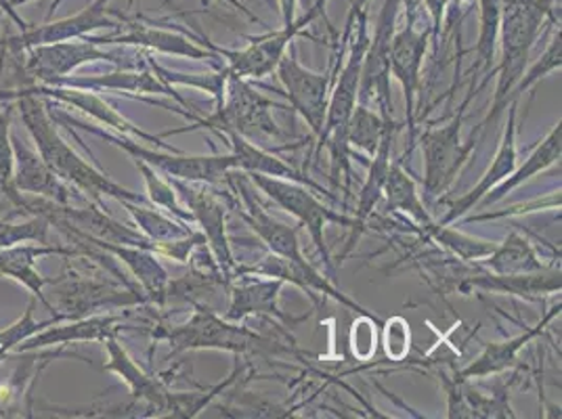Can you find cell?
<instances>
[{"label":"cell","instance_id":"obj_29","mask_svg":"<svg viewBox=\"0 0 562 419\" xmlns=\"http://www.w3.org/2000/svg\"><path fill=\"white\" fill-rule=\"evenodd\" d=\"M382 195H386L389 210L407 214L412 220H416L420 225L426 234L435 225L430 214H428V208L424 206V200L418 193L416 181L403 170V160H393L389 166V174H386V181H384Z\"/></svg>","mask_w":562,"mask_h":419},{"label":"cell","instance_id":"obj_15","mask_svg":"<svg viewBox=\"0 0 562 419\" xmlns=\"http://www.w3.org/2000/svg\"><path fill=\"white\" fill-rule=\"evenodd\" d=\"M59 231L66 235L71 244H89L105 254L116 257L120 262H124L128 267L133 278L139 281L143 296L147 298V303H166L170 278H168L162 262L156 257V252H151L147 248H139V246H122V244L94 239V237L80 234L70 227H59Z\"/></svg>","mask_w":562,"mask_h":419},{"label":"cell","instance_id":"obj_37","mask_svg":"<svg viewBox=\"0 0 562 419\" xmlns=\"http://www.w3.org/2000/svg\"><path fill=\"white\" fill-rule=\"evenodd\" d=\"M428 235L462 260H483V258L490 257L497 246L493 241H483V239L453 231L449 227H439L437 223L428 229Z\"/></svg>","mask_w":562,"mask_h":419},{"label":"cell","instance_id":"obj_40","mask_svg":"<svg viewBox=\"0 0 562 419\" xmlns=\"http://www.w3.org/2000/svg\"><path fill=\"white\" fill-rule=\"evenodd\" d=\"M562 66V38L561 30L552 36L550 45L546 48V53L539 57L533 68H529L527 73H522V78L516 84L515 97H520L525 91H529L531 87H536L541 78H546L552 71L561 70Z\"/></svg>","mask_w":562,"mask_h":419},{"label":"cell","instance_id":"obj_13","mask_svg":"<svg viewBox=\"0 0 562 419\" xmlns=\"http://www.w3.org/2000/svg\"><path fill=\"white\" fill-rule=\"evenodd\" d=\"M25 89L30 93L48 99L50 103H61V105H70L74 110H80L82 114L93 117L94 122H99L101 126L116 131L117 135H126V137L139 139L140 143H151L156 147H162L166 151H179L172 145L165 143L162 135H151V133H145L139 126H135L131 120H126L120 112H116L114 105H110L101 94H97L94 91L68 89V87H45V84H32Z\"/></svg>","mask_w":562,"mask_h":419},{"label":"cell","instance_id":"obj_42","mask_svg":"<svg viewBox=\"0 0 562 419\" xmlns=\"http://www.w3.org/2000/svg\"><path fill=\"white\" fill-rule=\"evenodd\" d=\"M375 342H378V338H375L374 319L368 313H361V317L352 324V354L359 361H368L375 352Z\"/></svg>","mask_w":562,"mask_h":419},{"label":"cell","instance_id":"obj_36","mask_svg":"<svg viewBox=\"0 0 562 419\" xmlns=\"http://www.w3.org/2000/svg\"><path fill=\"white\" fill-rule=\"evenodd\" d=\"M15 103L0 112V193L15 206L24 208V193L18 191L13 181V143H11V114Z\"/></svg>","mask_w":562,"mask_h":419},{"label":"cell","instance_id":"obj_24","mask_svg":"<svg viewBox=\"0 0 562 419\" xmlns=\"http://www.w3.org/2000/svg\"><path fill=\"white\" fill-rule=\"evenodd\" d=\"M397 131V124L389 126V131L384 133L378 151L372 156L374 162L370 163V174H368L366 183H363L361 191H359L357 212H355V218H352L351 235H349V241H347V248H345L342 258L347 257L352 248L357 246L359 237L366 231V225H368V220H370V216H372V212H374L375 204H378L380 197H382L384 181H386L389 166H391V151H393V143H395Z\"/></svg>","mask_w":562,"mask_h":419},{"label":"cell","instance_id":"obj_19","mask_svg":"<svg viewBox=\"0 0 562 419\" xmlns=\"http://www.w3.org/2000/svg\"><path fill=\"white\" fill-rule=\"evenodd\" d=\"M126 32H114L103 38H91L99 47L101 45H128V47L156 50L162 55H175V57H188L198 61H218L221 55L211 48L202 47L204 41L200 38H188L172 30L165 27H149L143 24H128Z\"/></svg>","mask_w":562,"mask_h":419},{"label":"cell","instance_id":"obj_26","mask_svg":"<svg viewBox=\"0 0 562 419\" xmlns=\"http://www.w3.org/2000/svg\"><path fill=\"white\" fill-rule=\"evenodd\" d=\"M561 315V303L552 306V310L539 321L538 326L529 327L525 333L510 338L508 342L502 344H487V349L479 354V359L474 363H470L464 372L458 373V377L462 380H474V377H487L493 373L504 372L508 367L515 365L518 352L525 349L533 338H538L539 333L554 321V317Z\"/></svg>","mask_w":562,"mask_h":419},{"label":"cell","instance_id":"obj_9","mask_svg":"<svg viewBox=\"0 0 562 419\" xmlns=\"http://www.w3.org/2000/svg\"><path fill=\"white\" fill-rule=\"evenodd\" d=\"M158 340H166L175 352L181 350H229V352H250L265 344V340L246 327L234 326L227 319H221L206 306H198L193 317L183 326L170 327L154 333Z\"/></svg>","mask_w":562,"mask_h":419},{"label":"cell","instance_id":"obj_48","mask_svg":"<svg viewBox=\"0 0 562 419\" xmlns=\"http://www.w3.org/2000/svg\"><path fill=\"white\" fill-rule=\"evenodd\" d=\"M0 7H2V0H0Z\"/></svg>","mask_w":562,"mask_h":419},{"label":"cell","instance_id":"obj_7","mask_svg":"<svg viewBox=\"0 0 562 419\" xmlns=\"http://www.w3.org/2000/svg\"><path fill=\"white\" fill-rule=\"evenodd\" d=\"M248 177H250L252 185L258 186L271 202H276L281 210H285L288 214L299 218V225L308 229L311 239H313L322 260L328 264L329 269H334V264L329 260L328 244H326V225L336 223V225H345V227L351 229L352 218L345 216V214H336L326 204H322L313 195L311 186L301 185V183H294V181L265 177V174H257V172L248 174Z\"/></svg>","mask_w":562,"mask_h":419},{"label":"cell","instance_id":"obj_33","mask_svg":"<svg viewBox=\"0 0 562 419\" xmlns=\"http://www.w3.org/2000/svg\"><path fill=\"white\" fill-rule=\"evenodd\" d=\"M393 120L380 116L378 112H372L366 105H355L349 128H347V140L352 151H363L368 156H374L382 143L384 133L389 126H393Z\"/></svg>","mask_w":562,"mask_h":419},{"label":"cell","instance_id":"obj_10","mask_svg":"<svg viewBox=\"0 0 562 419\" xmlns=\"http://www.w3.org/2000/svg\"><path fill=\"white\" fill-rule=\"evenodd\" d=\"M324 7H326V0H317L303 20L292 25H283L278 32H269L265 36L252 38V43L246 48L227 50V48L214 47L209 41H206V47L227 59L225 70L232 78H241V80L265 78L278 68L288 47L294 43V38L305 30L306 25L322 13Z\"/></svg>","mask_w":562,"mask_h":419},{"label":"cell","instance_id":"obj_46","mask_svg":"<svg viewBox=\"0 0 562 419\" xmlns=\"http://www.w3.org/2000/svg\"><path fill=\"white\" fill-rule=\"evenodd\" d=\"M368 4H370V0H352L351 15L368 13Z\"/></svg>","mask_w":562,"mask_h":419},{"label":"cell","instance_id":"obj_23","mask_svg":"<svg viewBox=\"0 0 562 419\" xmlns=\"http://www.w3.org/2000/svg\"><path fill=\"white\" fill-rule=\"evenodd\" d=\"M103 347L108 350V363L103 370L116 373L117 377L128 386L131 395L145 405L149 411H168V390L162 382L147 375L139 365L131 359V354L117 342V336H110L103 340Z\"/></svg>","mask_w":562,"mask_h":419},{"label":"cell","instance_id":"obj_39","mask_svg":"<svg viewBox=\"0 0 562 419\" xmlns=\"http://www.w3.org/2000/svg\"><path fill=\"white\" fill-rule=\"evenodd\" d=\"M48 220L38 216V214H30V218L20 220V223H4L0 220V250L25 244V241H34V244H47L48 241Z\"/></svg>","mask_w":562,"mask_h":419},{"label":"cell","instance_id":"obj_17","mask_svg":"<svg viewBox=\"0 0 562 419\" xmlns=\"http://www.w3.org/2000/svg\"><path fill=\"white\" fill-rule=\"evenodd\" d=\"M147 55L149 53H145V66L140 70L139 68H124V70L99 73V76H66L50 87H68V89H82V91H94V93L117 91V93L128 94L133 99H139V94H162V97H172L179 105L191 110V105L175 91L172 84H168L151 71V68L147 66Z\"/></svg>","mask_w":562,"mask_h":419},{"label":"cell","instance_id":"obj_30","mask_svg":"<svg viewBox=\"0 0 562 419\" xmlns=\"http://www.w3.org/2000/svg\"><path fill=\"white\" fill-rule=\"evenodd\" d=\"M280 280L255 281L246 285H235L232 290V304L225 315L227 321H241L250 315H271L280 317L283 315L278 308V296H280Z\"/></svg>","mask_w":562,"mask_h":419},{"label":"cell","instance_id":"obj_44","mask_svg":"<svg viewBox=\"0 0 562 419\" xmlns=\"http://www.w3.org/2000/svg\"><path fill=\"white\" fill-rule=\"evenodd\" d=\"M296 4H299V0H280L283 25H292L296 22Z\"/></svg>","mask_w":562,"mask_h":419},{"label":"cell","instance_id":"obj_2","mask_svg":"<svg viewBox=\"0 0 562 419\" xmlns=\"http://www.w3.org/2000/svg\"><path fill=\"white\" fill-rule=\"evenodd\" d=\"M557 0H504L502 2V22H499V43L502 59L497 64V87L493 94L492 110L483 120L481 128L487 133L493 128L508 103L515 97L516 84L522 78L529 64V53L541 34V25L552 13Z\"/></svg>","mask_w":562,"mask_h":419},{"label":"cell","instance_id":"obj_3","mask_svg":"<svg viewBox=\"0 0 562 419\" xmlns=\"http://www.w3.org/2000/svg\"><path fill=\"white\" fill-rule=\"evenodd\" d=\"M225 179L232 181V185L235 186V191L239 193L244 206L239 208V216L241 220L260 237L262 244H267V248L271 250V254L288 260L303 278V290L306 292H319L324 296H329L331 301L342 304V306H349L357 313H366L361 306L357 303H352L351 298H347L342 292H338L326 278H322L315 267L303 257L301 252V244H299V227H290V225H283L278 218H273L271 214H267L265 208L260 206L255 197V191H252V181L246 179V174H234V170H229L225 174Z\"/></svg>","mask_w":562,"mask_h":419},{"label":"cell","instance_id":"obj_43","mask_svg":"<svg viewBox=\"0 0 562 419\" xmlns=\"http://www.w3.org/2000/svg\"><path fill=\"white\" fill-rule=\"evenodd\" d=\"M449 2H453V0H424V4H426V9H428V13H430V18H432V34H435V38L439 36V27H441V20H443V11H446L447 4Z\"/></svg>","mask_w":562,"mask_h":419},{"label":"cell","instance_id":"obj_27","mask_svg":"<svg viewBox=\"0 0 562 419\" xmlns=\"http://www.w3.org/2000/svg\"><path fill=\"white\" fill-rule=\"evenodd\" d=\"M562 154V124L559 122L550 133L548 137L539 143L536 147V151L527 158V162L522 163L520 168H515L510 177H506L502 183L497 186H493L492 191L479 202L483 206H490L495 204L499 200H504L513 189L516 186L527 183L529 179H533L539 172H543L546 168H550L552 163L561 160Z\"/></svg>","mask_w":562,"mask_h":419},{"label":"cell","instance_id":"obj_34","mask_svg":"<svg viewBox=\"0 0 562 419\" xmlns=\"http://www.w3.org/2000/svg\"><path fill=\"white\" fill-rule=\"evenodd\" d=\"M502 2L504 0H479V22H481V32L476 41V64L472 66L474 71H485L490 73L495 66V50L499 43V22H502Z\"/></svg>","mask_w":562,"mask_h":419},{"label":"cell","instance_id":"obj_25","mask_svg":"<svg viewBox=\"0 0 562 419\" xmlns=\"http://www.w3.org/2000/svg\"><path fill=\"white\" fill-rule=\"evenodd\" d=\"M221 137H225L227 143H229L232 154H234L235 160H237V168H239V170H244V172H248V174H255V172H257V174L273 177V179L294 181V183L311 186L313 191L324 193V195L331 197V193H329L326 186L315 183L313 179H308L306 174H303L301 170H296L294 166L283 162L278 156H273V154L260 149L252 140L246 139V137H241V135H237V133H223Z\"/></svg>","mask_w":562,"mask_h":419},{"label":"cell","instance_id":"obj_5","mask_svg":"<svg viewBox=\"0 0 562 419\" xmlns=\"http://www.w3.org/2000/svg\"><path fill=\"white\" fill-rule=\"evenodd\" d=\"M271 110H283V105H278L250 87L248 80L241 78H227L225 87V97L216 103L214 114L209 117L191 116L188 120L193 126L166 133L168 135H181L193 128H211L223 133H237L246 139L250 137H281L280 126L273 122Z\"/></svg>","mask_w":562,"mask_h":419},{"label":"cell","instance_id":"obj_16","mask_svg":"<svg viewBox=\"0 0 562 419\" xmlns=\"http://www.w3.org/2000/svg\"><path fill=\"white\" fill-rule=\"evenodd\" d=\"M45 257H82V252L78 248L48 246V244H34V241L18 244V246L0 250V278L22 283L25 290L43 304L53 317H61L59 313H55L57 308L48 303L47 296H45V287L53 285L55 280L41 275L36 269V262ZM61 319L66 321V317H61Z\"/></svg>","mask_w":562,"mask_h":419},{"label":"cell","instance_id":"obj_12","mask_svg":"<svg viewBox=\"0 0 562 419\" xmlns=\"http://www.w3.org/2000/svg\"><path fill=\"white\" fill-rule=\"evenodd\" d=\"M110 0H94L87 9H82L80 13L53 22V24L38 25V27H30L25 25L24 32L20 36H9L0 41L2 50L9 53H22L25 48L41 47V45H53V43H66V41H78L89 36L94 30H120V24L110 18V9H108Z\"/></svg>","mask_w":562,"mask_h":419},{"label":"cell","instance_id":"obj_41","mask_svg":"<svg viewBox=\"0 0 562 419\" xmlns=\"http://www.w3.org/2000/svg\"><path fill=\"white\" fill-rule=\"evenodd\" d=\"M412 347L409 324L403 317H393L384 326V350L391 361H403Z\"/></svg>","mask_w":562,"mask_h":419},{"label":"cell","instance_id":"obj_18","mask_svg":"<svg viewBox=\"0 0 562 419\" xmlns=\"http://www.w3.org/2000/svg\"><path fill=\"white\" fill-rule=\"evenodd\" d=\"M432 27L418 30L414 22L405 25L401 32L393 34L389 48V71L398 80L405 93L407 105V126L414 133V103L416 94L420 93V71L424 64V53L428 47V36Z\"/></svg>","mask_w":562,"mask_h":419},{"label":"cell","instance_id":"obj_20","mask_svg":"<svg viewBox=\"0 0 562 419\" xmlns=\"http://www.w3.org/2000/svg\"><path fill=\"white\" fill-rule=\"evenodd\" d=\"M13 143V181L20 193L45 197L55 204H71V186L64 183L43 160V156L32 149L25 140L11 133Z\"/></svg>","mask_w":562,"mask_h":419},{"label":"cell","instance_id":"obj_45","mask_svg":"<svg viewBox=\"0 0 562 419\" xmlns=\"http://www.w3.org/2000/svg\"><path fill=\"white\" fill-rule=\"evenodd\" d=\"M25 2H32V0H2V7H4V11H7V13H9V15H11V18H13L18 24L22 25V30H24L25 25L27 24H25L22 18H18V15H15V9H13V7H20V4H25Z\"/></svg>","mask_w":562,"mask_h":419},{"label":"cell","instance_id":"obj_11","mask_svg":"<svg viewBox=\"0 0 562 419\" xmlns=\"http://www.w3.org/2000/svg\"><path fill=\"white\" fill-rule=\"evenodd\" d=\"M340 59H342V55H340ZM340 59H338V66H331L324 73H317V71L306 70L305 66H301V61L292 53V55H283L276 68L278 78L283 84V94L288 97L292 110L305 117V122L315 137L319 135L324 120H326L329 93H331L334 78L340 70Z\"/></svg>","mask_w":562,"mask_h":419},{"label":"cell","instance_id":"obj_31","mask_svg":"<svg viewBox=\"0 0 562 419\" xmlns=\"http://www.w3.org/2000/svg\"><path fill=\"white\" fill-rule=\"evenodd\" d=\"M122 206L131 214L137 231L143 237H147L154 244V252H158L165 244L186 239L193 234L186 220L166 216L160 210H151L147 204H137V202H122Z\"/></svg>","mask_w":562,"mask_h":419},{"label":"cell","instance_id":"obj_1","mask_svg":"<svg viewBox=\"0 0 562 419\" xmlns=\"http://www.w3.org/2000/svg\"><path fill=\"white\" fill-rule=\"evenodd\" d=\"M0 101H15V110L20 112L25 131L36 145V151L64 183L80 191L87 200H91L97 206H103L105 197H112L120 204H149L145 195L117 185L105 172H101L93 163L76 154L70 143L57 133V124L48 114L47 101L43 97L30 93L24 87L20 91H0Z\"/></svg>","mask_w":562,"mask_h":419},{"label":"cell","instance_id":"obj_8","mask_svg":"<svg viewBox=\"0 0 562 419\" xmlns=\"http://www.w3.org/2000/svg\"><path fill=\"white\" fill-rule=\"evenodd\" d=\"M15 57L22 59V70L32 80V84H45V87H50L57 80L71 76V71L87 64L105 61V64L126 68L124 53H116V50L108 53L87 36L78 41L25 48L22 53H15Z\"/></svg>","mask_w":562,"mask_h":419},{"label":"cell","instance_id":"obj_4","mask_svg":"<svg viewBox=\"0 0 562 419\" xmlns=\"http://www.w3.org/2000/svg\"><path fill=\"white\" fill-rule=\"evenodd\" d=\"M47 101V99H45ZM48 114L53 117V122L57 126H74L78 131H85L93 137L114 145L117 149H122L124 154H128L133 160L149 163L151 168H156L160 174H165L166 179H177V181H186V183H204V185H216L225 179V174L229 170L237 168V160L234 154H225V156H186L181 151H156L145 147L143 143H137L133 137L126 135H112L99 126L87 124V122H78L74 117L57 112L55 105L47 101Z\"/></svg>","mask_w":562,"mask_h":419},{"label":"cell","instance_id":"obj_28","mask_svg":"<svg viewBox=\"0 0 562 419\" xmlns=\"http://www.w3.org/2000/svg\"><path fill=\"white\" fill-rule=\"evenodd\" d=\"M469 285L497 292V294H513V296H539V294H559L562 287L561 269H541L536 273L525 275H481L469 281Z\"/></svg>","mask_w":562,"mask_h":419},{"label":"cell","instance_id":"obj_38","mask_svg":"<svg viewBox=\"0 0 562 419\" xmlns=\"http://www.w3.org/2000/svg\"><path fill=\"white\" fill-rule=\"evenodd\" d=\"M34 306H36V303L32 301V303L27 304L24 315H22L13 326L0 329V361H2L4 354L13 352V350L18 349L27 338H32L34 333L43 331L45 327L53 326V324L64 321L61 317H50L47 321H36V319H34Z\"/></svg>","mask_w":562,"mask_h":419},{"label":"cell","instance_id":"obj_6","mask_svg":"<svg viewBox=\"0 0 562 419\" xmlns=\"http://www.w3.org/2000/svg\"><path fill=\"white\" fill-rule=\"evenodd\" d=\"M476 94L474 87L470 89L469 97L464 99L458 116L453 117L446 126L428 128L422 135V156H424V197L437 200L446 193L458 174L462 172L464 163L469 162V156L476 145V137L472 133V139L464 145L462 135V122L464 112L469 107L470 99Z\"/></svg>","mask_w":562,"mask_h":419},{"label":"cell","instance_id":"obj_35","mask_svg":"<svg viewBox=\"0 0 562 419\" xmlns=\"http://www.w3.org/2000/svg\"><path fill=\"white\" fill-rule=\"evenodd\" d=\"M133 162L137 166V170H139L143 181H145L149 204H154L156 208L165 210L170 216H175L179 220H186L189 225L195 223L191 212L179 204V193L170 181L160 177V172L156 168H151L149 163L140 162V160H133Z\"/></svg>","mask_w":562,"mask_h":419},{"label":"cell","instance_id":"obj_47","mask_svg":"<svg viewBox=\"0 0 562 419\" xmlns=\"http://www.w3.org/2000/svg\"><path fill=\"white\" fill-rule=\"evenodd\" d=\"M225 2H229L232 7H235V9H239V11H241L244 15H248V18L252 20V22H258L257 15H255V13H250V11H248V9H246V7H244V4L239 2V0H225Z\"/></svg>","mask_w":562,"mask_h":419},{"label":"cell","instance_id":"obj_14","mask_svg":"<svg viewBox=\"0 0 562 419\" xmlns=\"http://www.w3.org/2000/svg\"><path fill=\"white\" fill-rule=\"evenodd\" d=\"M170 183L177 189V193L186 200L193 220L202 227V234L206 237V244L211 246L212 257H214L218 271L223 273L225 280H232L235 262L227 231H225V206H223L221 197L209 189H200L191 183L186 185V181L170 179Z\"/></svg>","mask_w":562,"mask_h":419},{"label":"cell","instance_id":"obj_32","mask_svg":"<svg viewBox=\"0 0 562 419\" xmlns=\"http://www.w3.org/2000/svg\"><path fill=\"white\" fill-rule=\"evenodd\" d=\"M483 264L495 275H525L543 269L531 241L516 231L508 235L504 244L495 246L492 254L483 258Z\"/></svg>","mask_w":562,"mask_h":419},{"label":"cell","instance_id":"obj_21","mask_svg":"<svg viewBox=\"0 0 562 419\" xmlns=\"http://www.w3.org/2000/svg\"><path fill=\"white\" fill-rule=\"evenodd\" d=\"M516 114H518V99H513L510 112H508V124H506L502 143L495 151L492 166L487 168L483 179L470 189L469 193H464L449 206V212L437 223L439 227H449L451 223H456L458 218L469 214L470 210L476 208L479 202L492 191L493 186L499 185L506 177L513 174V170L516 168V158H518L516 156Z\"/></svg>","mask_w":562,"mask_h":419},{"label":"cell","instance_id":"obj_22","mask_svg":"<svg viewBox=\"0 0 562 419\" xmlns=\"http://www.w3.org/2000/svg\"><path fill=\"white\" fill-rule=\"evenodd\" d=\"M124 326L122 315H91L80 319H68V324L59 321L45 327L43 331L34 333L22 342L15 352H32V350L47 349V347H66L76 342H103L110 336H117Z\"/></svg>","mask_w":562,"mask_h":419}]
</instances>
